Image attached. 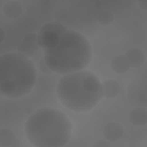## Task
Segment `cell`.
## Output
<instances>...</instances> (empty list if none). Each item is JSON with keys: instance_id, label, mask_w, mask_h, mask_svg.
Segmentation results:
<instances>
[{"instance_id": "1", "label": "cell", "mask_w": 147, "mask_h": 147, "mask_svg": "<svg viewBox=\"0 0 147 147\" xmlns=\"http://www.w3.org/2000/svg\"><path fill=\"white\" fill-rule=\"evenodd\" d=\"M28 142L34 147H63L69 142L72 123L67 115L51 107L38 108L24 124Z\"/></svg>"}, {"instance_id": "2", "label": "cell", "mask_w": 147, "mask_h": 147, "mask_svg": "<svg viewBox=\"0 0 147 147\" xmlns=\"http://www.w3.org/2000/svg\"><path fill=\"white\" fill-rule=\"evenodd\" d=\"M56 94L64 107L77 113L92 110L103 97L99 77L86 69L62 75Z\"/></svg>"}, {"instance_id": "3", "label": "cell", "mask_w": 147, "mask_h": 147, "mask_svg": "<svg viewBox=\"0 0 147 147\" xmlns=\"http://www.w3.org/2000/svg\"><path fill=\"white\" fill-rule=\"evenodd\" d=\"M0 95L16 99L29 94L37 80V71L32 61L17 52L0 56Z\"/></svg>"}, {"instance_id": "4", "label": "cell", "mask_w": 147, "mask_h": 147, "mask_svg": "<svg viewBox=\"0 0 147 147\" xmlns=\"http://www.w3.org/2000/svg\"><path fill=\"white\" fill-rule=\"evenodd\" d=\"M42 49L44 55H51L57 61L56 73L61 75L86 69L92 59L89 40L74 30H68L63 34L55 47Z\"/></svg>"}, {"instance_id": "5", "label": "cell", "mask_w": 147, "mask_h": 147, "mask_svg": "<svg viewBox=\"0 0 147 147\" xmlns=\"http://www.w3.org/2000/svg\"><path fill=\"white\" fill-rule=\"evenodd\" d=\"M102 131L105 138L113 142L121 140L125 133L123 126L116 121L107 122L104 125Z\"/></svg>"}, {"instance_id": "6", "label": "cell", "mask_w": 147, "mask_h": 147, "mask_svg": "<svg viewBox=\"0 0 147 147\" xmlns=\"http://www.w3.org/2000/svg\"><path fill=\"white\" fill-rule=\"evenodd\" d=\"M130 67L137 68L141 67L145 61L146 57L144 52L138 48L129 49L124 55Z\"/></svg>"}, {"instance_id": "7", "label": "cell", "mask_w": 147, "mask_h": 147, "mask_svg": "<svg viewBox=\"0 0 147 147\" xmlns=\"http://www.w3.org/2000/svg\"><path fill=\"white\" fill-rule=\"evenodd\" d=\"M60 38V37L57 33L47 30L41 34H38L37 42L41 48L51 49L55 47L58 44Z\"/></svg>"}, {"instance_id": "8", "label": "cell", "mask_w": 147, "mask_h": 147, "mask_svg": "<svg viewBox=\"0 0 147 147\" xmlns=\"http://www.w3.org/2000/svg\"><path fill=\"white\" fill-rule=\"evenodd\" d=\"M129 121L135 126H143L147 123V110L145 107L137 106L129 114Z\"/></svg>"}, {"instance_id": "9", "label": "cell", "mask_w": 147, "mask_h": 147, "mask_svg": "<svg viewBox=\"0 0 147 147\" xmlns=\"http://www.w3.org/2000/svg\"><path fill=\"white\" fill-rule=\"evenodd\" d=\"M23 10L21 3L16 0L6 1L2 6V12L4 16L9 19H16L19 17Z\"/></svg>"}, {"instance_id": "10", "label": "cell", "mask_w": 147, "mask_h": 147, "mask_svg": "<svg viewBox=\"0 0 147 147\" xmlns=\"http://www.w3.org/2000/svg\"><path fill=\"white\" fill-rule=\"evenodd\" d=\"M103 97L106 99L116 98L120 93L121 87L119 83L113 79H107L101 83Z\"/></svg>"}, {"instance_id": "11", "label": "cell", "mask_w": 147, "mask_h": 147, "mask_svg": "<svg viewBox=\"0 0 147 147\" xmlns=\"http://www.w3.org/2000/svg\"><path fill=\"white\" fill-rule=\"evenodd\" d=\"M110 67L113 72L117 74H124L130 69V66L123 55L114 56L110 61Z\"/></svg>"}, {"instance_id": "12", "label": "cell", "mask_w": 147, "mask_h": 147, "mask_svg": "<svg viewBox=\"0 0 147 147\" xmlns=\"http://www.w3.org/2000/svg\"><path fill=\"white\" fill-rule=\"evenodd\" d=\"M16 138V134L11 129L7 127L0 129V147L11 146Z\"/></svg>"}, {"instance_id": "13", "label": "cell", "mask_w": 147, "mask_h": 147, "mask_svg": "<svg viewBox=\"0 0 147 147\" xmlns=\"http://www.w3.org/2000/svg\"><path fill=\"white\" fill-rule=\"evenodd\" d=\"M47 30L56 32L59 35L60 37H61L68 30V29L64 25L58 21H51L43 25L37 34H41Z\"/></svg>"}, {"instance_id": "14", "label": "cell", "mask_w": 147, "mask_h": 147, "mask_svg": "<svg viewBox=\"0 0 147 147\" xmlns=\"http://www.w3.org/2000/svg\"><path fill=\"white\" fill-rule=\"evenodd\" d=\"M37 33L29 32L24 36L21 42L36 52L41 48L37 42Z\"/></svg>"}, {"instance_id": "15", "label": "cell", "mask_w": 147, "mask_h": 147, "mask_svg": "<svg viewBox=\"0 0 147 147\" xmlns=\"http://www.w3.org/2000/svg\"><path fill=\"white\" fill-rule=\"evenodd\" d=\"M114 18L115 16L113 13L109 10H103L100 11L96 17V20L99 24L105 26L111 25Z\"/></svg>"}, {"instance_id": "16", "label": "cell", "mask_w": 147, "mask_h": 147, "mask_svg": "<svg viewBox=\"0 0 147 147\" xmlns=\"http://www.w3.org/2000/svg\"><path fill=\"white\" fill-rule=\"evenodd\" d=\"M17 52L29 59L32 57L35 53L31 49H30L29 47H28L22 42L19 44L17 46Z\"/></svg>"}, {"instance_id": "17", "label": "cell", "mask_w": 147, "mask_h": 147, "mask_svg": "<svg viewBox=\"0 0 147 147\" xmlns=\"http://www.w3.org/2000/svg\"><path fill=\"white\" fill-rule=\"evenodd\" d=\"M44 57L48 67L53 71V72H56L58 66L57 61L51 55H44Z\"/></svg>"}, {"instance_id": "18", "label": "cell", "mask_w": 147, "mask_h": 147, "mask_svg": "<svg viewBox=\"0 0 147 147\" xmlns=\"http://www.w3.org/2000/svg\"><path fill=\"white\" fill-rule=\"evenodd\" d=\"M38 67L40 71L45 75H49L53 73V71L47 65L44 57L40 59L38 63Z\"/></svg>"}, {"instance_id": "19", "label": "cell", "mask_w": 147, "mask_h": 147, "mask_svg": "<svg viewBox=\"0 0 147 147\" xmlns=\"http://www.w3.org/2000/svg\"><path fill=\"white\" fill-rule=\"evenodd\" d=\"M110 142L106 139H98L92 145V147H111Z\"/></svg>"}, {"instance_id": "20", "label": "cell", "mask_w": 147, "mask_h": 147, "mask_svg": "<svg viewBox=\"0 0 147 147\" xmlns=\"http://www.w3.org/2000/svg\"><path fill=\"white\" fill-rule=\"evenodd\" d=\"M37 11V6L33 4H29L26 7V11L29 15L35 14Z\"/></svg>"}, {"instance_id": "21", "label": "cell", "mask_w": 147, "mask_h": 147, "mask_svg": "<svg viewBox=\"0 0 147 147\" xmlns=\"http://www.w3.org/2000/svg\"><path fill=\"white\" fill-rule=\"evenodd\" d=\"M36 109H34V107L31 105H27L26 106V107H25V113L26 114L30 115L32 114H33L34 111H35Z\"/></svg>"}, {"instance_id": "22", "label": "cell", "mask_w": 147, "mask_h": 147, "mask_svg": "<svg viewBox=\"0 0 147 147\" xmlns=\"http://www.w3.org/2000/svg\"><path fill=\"white\" fill-rule=\"evenodd\" d=\"M137 2L138 4V6L142 10H144L145 11L147 10V1L146 0L138 1Z\"/></svg>"}, {"instance_id": "23", "label": "cell", "mask_w": 147, "mask_h": 147, "mask_svg": "<svg viewBox=\"0 0 147 147\" xmlns=\"http://www.w3.org/2000/svg\"><path fill=\"white\" fill-rule=\"evenodd\" d=\"M73 144L71 145H68L69 146H86L87 145L86 144H83V143H85L84 142H83V141H82L81 142H80V140H75L74 141H73L72 142Z\"/></svg>"}, {"instance_id": "24", "label": "cell", "mask_w": 147, "mask_h": 147, "mask_svg": "<svg viewBox=\"0 0 147 147\" xmlns=\"http://www.w3.org/2000/svg\"><path fill=\"white\" fill-rule=\"evenodd\" d=\"M22 145V142L20 138H16L12 144L11 147H21Z\"/></svg>"}, {"instance_id": "25", "label": "cell", "mask_w": 147, "mask_h": 147, "mask_svg": "<svg viewBox=\"0 0 147 147\" xmlns=\"http://www.w3.org/2000/svg\"><path fill=\"white\" fill-rule=\"evenodd\" d=\"M0 36H1V43H2L5 38V33L4 29L1 27L0 28Z\"/></svg>"}, {"instance_id": "26", "label": "cell", "mask_w": 147, "mask_h": 147, "mask_svg": "<svg viewBox=\"0 0 147 147\" xmlns=\"http://www.w3.org/2000/svg\"><path fill=\"white\" fill-rule=\"evenodd\" d=\"M102 5V2L101 1H95L94 2V6L95 7H99Z\"/></svg>"}]
</instances>
